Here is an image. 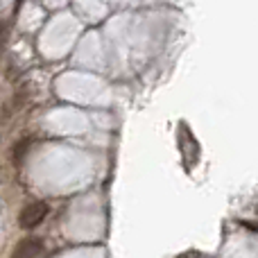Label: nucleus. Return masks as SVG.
<instances>
[{"instance_id":"f257e3e1","label":"nucleus","mask_w":258,"mask_h":258,"mask_svg":"<svg viewBox=\"0 0 258 258\" xmlns=\"http://www.w3.org/2000/svg\"><path fill=\"white\" fill-rule=\"evenodd\" d=\"M45 215H48V204H45V202H32V204H27L25 209L21 211L18 224H21L25 231H32V229H36L43 222Z\"/></svg>"},{"instance_id":"f03ea898","label":"nucleus","mask_w":258,"mask_h":258,"mask_svg":"<svg viewBox=\"0 0 258 258\" xmlns=\"http://www.w3.org/2000/svg\"><path fill=\"white\" fill-rule=\"evenodd\" d=\"M41 254H43V242L39 238H23L14 247L12 258H41Z\"/></svg>"},{"instance_id":"7ed1b4c3","label":"nucleus","mask_w":258,"mask_h":258,"mask_svg":"<svg viewBox=\"0 0 258 258\" xmlns=\"http://www.w3.org/2000/svg\"><path fill=\"white\" fill-rule=\"evenodd\" d=\"M27 147H30V141H27V138H25V141H21L16 147H14V161H16V163H21V159H23V154L27 152Z\"/></svg>"}]
</instances>
